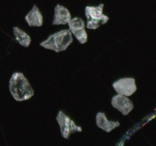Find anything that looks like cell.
Returning <instances> with one entry per match:
<instances>
[{
  "mask_svg": "<svg viewBox=\"0 0 156 146\" xmlns=\"http://www.w3.org/2000/svg\"><path fill=\"white\" fill-rule=\"evenodd\" d=\"M9 91L17 101L29 100L34 94L28 80L21 72L13 73L9 80Z\"/></svg>",
  "mask_w": 156,
  "mask_h": 146,
  "instance_id": "1",
  "label": "cell"
},
{
  "mask_svg": "<svg viewBox=\"0 0 156 146\" xmlns=\"http://www.w3.org/2000/svg\"><path fill=\"white\" fill-rule=\"evenodd\" d=\"M73 38L70 30H62L51 34L46 40L40 43L44 48L56 53L64 51L73 43Z\"/></svg>",
  "mask_w": 156,
  "mask_h": 146,
  "instance_id": "2",
  "label": "cell"
},
{
  "mask_svg": "<svg viewBox=\"0 0 156 146\" xmlns=\"http://www.w3.org/2000/svg\"><path fill=\"white\" fill-rule=\"evenodd\" d=\"M104 4L98 6H86L85 14L87 18V27L96 30L101 25H104L109 21V17L103 14Z\"/></svg>",
  "mask_w": 156,
  "mask_h": 146,
  "instance_id": "3",
  "label": "cell"
},
{
  "mask_svg": "<svg viewBox=\"0 0 156 146\" xmlns=\"http://www.w3.org/2000/svg\"><path fill=\"white\" fill-rule=\"evenodd\" d=\"M56 120L60 128L61 135L66 139H68L70 135L76 132H82V129L80 126L76 125L68 116L66 115L62 111H59L56 116Z\"/></svg>",
  "mask_w": 156,
  "mask_h": 146,
  "instance_id": "4",
  "label": "cell"
},
{
  "mask_svg": "<svg viewBox=\"0 0 156 146\" xmlns=\"http://www.w3.org/2000/svg\"><path fill=\"white\" fill-rule=\"evenodd\" d=\"M113 88L117 94L126 97L133 95L137 90L136 80L133 78H123L116 81L113 83Z\"/></svg>",
  "mask_w": 156,
  "mask_h": 146,
  "instance_id": "5",
  "label": "cell"
},
{
  "mask_svg": "<svg viewBox=\"0 0 156 146\" xmlns=\"http://www.w3.org/2000/svg\"><path fill=\"white\" fill-rule=\"evenodd\" d=\"M69 27L80 43L84 44L88 40V34L85 29V21L80 18H72L69 22Z\"/></svg>",
  "mask_w": 156,
  "mask_h": 146,
  "instance_id": "6",
  "label": "cell"
},
{
  "mask_svg": "<svg viewBox=\"0 0 156 146\" xmlns=\"http://www.w3.org/2000/svg\"><path fill=\"white\" fill-rule=\"evenodd\" d=\"M111 104L116 109L122 113L123 116H127L133 109V103L126 96L117 94L111 100Z\"/></svg>",
  "mask_w": 156,
  "mask_h": 146,
  "instance_id": "7",
  "label": "cell"
},
{
  "mask_svg": "<svg viewBox=\"0 0 156 146\" xmlns=\"http://www.w3.org/2000/svg\"><path fill=\"white\" fill-rule=\"evenodd\" d=\"M72 19L69 11L61 5L57 4L54 9V18H53V25H65L69 24Z\"/></svg>",
  "mask_w": 156,
  "mask_h": 146,
  "instance_id": "8",
  "label": "cell"
},
{
  "mask_svg": "<svg viewBox=\"0 0 156 146\" xmlns=\"http://www.w3.org/2000/svg\"><path fill=\"white\" fill-rule=\"evenodd\" d=\"M96 124L98 128L103 129L107 132H110L115 128L120 126V123L117 121H109L107 119L105 113L99 112L96 115Z\"/></svg>",
  "mask_w": 156,
  "mask_h": 146,
  "instance_id": "9",
  "label": "cell"
},
{
  "mask_svg": "<svg viewBox=\"0 0 156 146\" xmlns=\"http://www.w3.org/2000/svg\"><path fill=\"white\" fill-rule=\"evenodd\" d=\"M24 18L30 27H41L44 23L42 14L36 5L33 6L31 10L26 15Z\"/></svg>",
  "mask_w": 156,
  "mask_h": 146,
  "instance_id": "10",
  "label": "cell"
},
{
  "mask_svg": "<svg viewBox=\"0 0 156 146\" xmlns=\"http://www.w3.org/2000/svg\"><path fill=\"white\" fill-rule=\"evenodd\" d=\"M13 33L15 34V39L17 40V41L21 46H23L24 47H29L30 42H31V39H30V36L26 32H24V30L20 29L19 27H14Z\"/></svg>",
  "mask_w": 156,
  "mask_h": 146,
  "instance_id": "11",
  "label": "cell"
}]
</instances>
